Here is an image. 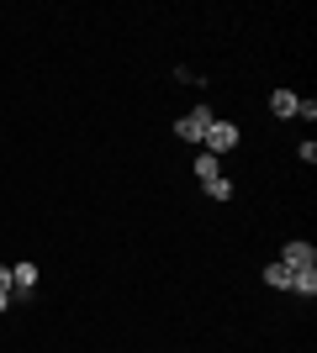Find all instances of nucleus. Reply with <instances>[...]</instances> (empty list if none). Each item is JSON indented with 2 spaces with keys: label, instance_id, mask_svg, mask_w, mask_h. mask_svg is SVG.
<instances>
[{
  "label": "nucleus",
  "instance_id": "1",
  "mask_svg": "<svg viewBox=\"0 0 317 353\" xmlns=\"http://www.w3.org/2000/svg\"><path fill=\"white\" fill-rule=\"evenodd\" d=\"M211 121H217V117H211V105L201 101V105H191V111H185V117L175 121V137H180V143H201Z\"/></svg>",
  "mask_w": 317,
  "mask_h": 353
},
{
  "label": "nucleus",
  "instance_id": "2",
  "mask_svg": "<svg viewBox=\"0 0 317 353\" xmlns=\"http://www.w3.org/2000/svg\"><path fill=\"white\" fill-rule=\"evenodd\" d=\"M233 148H238V127H233V121H211L206 137H201V153L217 159V153H233Z\"/></svg>",
  "mask_w": 317,
  "mask_h": 353
},
{
  "label": "nucleus",
  "instance_id": "3",
  "mask_svg": "<svg viewBox=\"0 0 317 353\" xmlns=\"http://www.w3.org/2000/svg\"><path fill=\"white\" fill-rule=\"evenodd\" d=\"M37 290V264H11V301H32Z\"/></svg>",
  "mask_w": 317,
  "mask_h": 353
},
{
  "label": "nucleus",
  "instance_id": "4",
  "mask_svg": "<svg viewBox=\"0 0 317 353\" xmlns=\"http://www.w3.org/2000/svg\"><path fill=\"white\" fill-rule=\"evenodd\" d=\"M280 264L286 269H317V248L312 243H286V248H280Z\"/></svg>",
  "mask_w": 317,
  "mask_h": 353
},
{
  "label": "nucleus",
  "instance_id": "5",
  "mask_svg": "<svg viewBox=\"0 0 317 353\" xmlns=\"http://www.w3.org/2000/svg\"><path fill=\"white\" fill-rule=\"evenodd\" d=\"M296 105H302L296 90H275V95H270V111H275V117H296Z\"/></svg>",
  "mask_w": 317,
  "mask_h": 353
},
{
  "label": "nucleus",
  "instance_id": "6",
  "mask_svg": "<svg viewBox=\"0 0 317 353\" xmlns=\"http://www.w3.org/2000/svg\"><path fill=\"white\" fill-rule=\"evenodd\" d=\"M291 290L312 301V295H317V269H291Z\"/></svg>",
  "mask_w": 317,
  "mask_h": 353
},
{
  "label": "nucleus",
  "instance_id": "7",
  "mask_svg": "<svg viewBox=\"0 0 317 353\" xmlns=\"http://www.w3.org/2000/svg\"><path fill=\"white\" fill-rule=\"evenodd\" d=\"M265 285H270V290H291V269L280 264V259H275V264H265Z\"/></svg>",
  "mask_w": 317,
  "mask_h": 353
},
{
  "label": "nucleus",
  "instance_id": "8",
  "mask_svg": "<svg viewBox=\"0 0 317 353\" xmlns=\"http://www.w3.org/2000/svg\"><path fill=\"white\" fill-rule=\"evenodd\" d=\"M196 179H201V185L222 179V169H217V159H211V153H196Z\"/></svg>",
  "mask_w": 317,
  "mask_h": 353
},
{
  "label": "nucleus",
  "instance_id": "9",
  "mask_svg": "<svg viewBox=\"0 0 317 353\" xmlns=\"http://www.w3.org/2000/svg\"><path fill=\"white\" fill-rule=\"evenodd\" d=\"M201 190H206L211 201H227V195H233V179H211V185H201Z\"/></svg>",
  "mask_w": 317,
  "mask_h": 353
},
{
  "label": "nucleus",
  "instance_id": "10",
  "mask_svg": "<svg viewBox=\"0 0 317 353\" xmlns=\"http://www.w3.org/2000/svg\"><path fill=\"white\" fill-rule=\"evenodd\" d=\"M0 290H11V264H0Z\"/></svg>",
  "mask_w": 317,
  "mask_h": 353
},
{
  "label": "nucleus",
  "instance_id": "11",
  "mask_svg": "<svg viewBox=\"0 0 317 353\" xmlns=\"http://www.w3.org/2000/svg\"><path fill=\"white\" fill-rule=\"evenodd\" d=\"M0 311H11V290H0Z\"/></svg>",
  "mask_w": 317,
  "mask_h": 353
}]
</instances>
